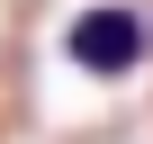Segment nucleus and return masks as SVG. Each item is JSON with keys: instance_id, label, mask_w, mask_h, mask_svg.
Wrapping results in <instances>:
<instances>
[{"instance_id": "obj_1", "label": "nucleus", "mask_w": 153, "mask_h": 144, "mask_svg": "<svg viewBox=\"0 0 153 144\" xmlns=\"http://www.w3.org/2000/svg\"><path fill=\"white\" fill-rule=\"evenodd\" d=\"M144 54H153V18L135 0H81L72 27H63V63L90 72V81H126Z\"/></svg>"}]
</instances>
